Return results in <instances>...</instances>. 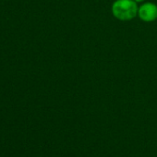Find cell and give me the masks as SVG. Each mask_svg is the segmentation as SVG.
Instances as JSON below:
<instances>
[{
	"mask_svg": "<svg viewBox=\"0 0 157 157\" xmlns=\"http://www.w3.org/2000/svg\"><path fill=\"white\" fill-rule=\"evenodd\" d=\"M134 1H136V2H142V1H144V0H134Z\"/></svg>",
	"mask_w": 157,
	"mask_h": 157,
	"instance_id": "cell-3",
	"label": "cell"
},
{
	"mask_svg": "<svg viewBox=\"0 0 157 157\" xmlns=\"http://www.w3.org/2000/svg\"><path fill=\"white\" fill-rule=\"evenodd\" d=\"M139 7L134 0H116L112 5V13L117 20L130 21L138 15Z\"/></svg>",
	"mask_w": 157,
	"mask_h": 157,
	"instance_id": "cell-1",
	"label": "cell"
},
{
	"mask_svg": "<svg viewBox=\"0 0 157 157\" xmlns=\"http://www.w3.org/2000/svg\"><path fill=\"white\" fill-rule=\"evenodd\" d=\"M138 16L141 21L145 22L155 21L157 19V6L151 2L142 4L140 7H139Z\"/></svg>",
	"mask_w": 157,
	"mask_h": 157,
	"instance_id": "cell-2",
	"label": "cell"
}]
</instances>
